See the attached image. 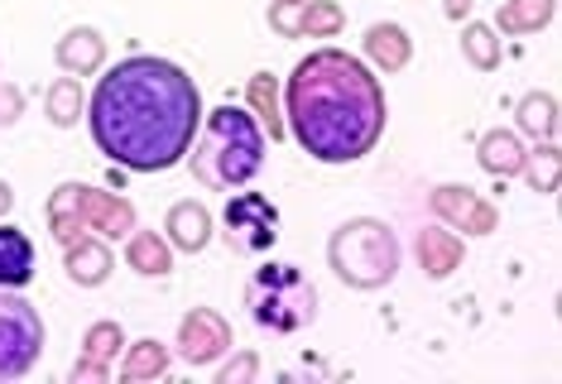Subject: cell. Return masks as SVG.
Instances as JSON below:
<instances>
[{
	"mask_svg": "<svg viewBox=\"0 0 562 384\" xmlns=\"http://www.w3.org/2000/svg\"><path fill=\"white\" fill-rule=\"evenodd\" d=\"M92 139L101 154L135 173L183 163L202 125L198 82L169 58H125L92 92Z\"/></svg>",
	"mask_w": 562,
	"mask_h": 384,
	"instance_id": "cell-1",
	"label": "cell"
},
{
	"mask_svg": "<svg viewBox=\"0 0 562 384\" xmlns=\"http://www.w3.org/2000/svg\"><path fill=\"white\" fill-rule=\"evenodd\" d=\"M289 125L317 163H356L385 135V92L361 58L317 48L289 77Z\"/></svg>",
	"mask_w": 562,
	"mask_h": 384,
	"instance_id": "cell-2",
	"label": "cell"
},
{
	"mask_svg": "<svg viewBox=\"0 0 562 384\" xmlns=\"http://www.w3.org/2000/svg\"><path fill=\"white\" fill-rule=\"evenodd\" d=\"M193 178L212 192H232V188H246L265 163V131L255 125L250 111L240 106H216L202 125V135L193 139Z\"/></svg>",
	"mask_w": 562,
	"mask_h": 384,
	"instance_id": "cell-3",
	"label": "cell"
},
{
	"mask_svg": "<svg viewBox=\"0 0 562 384\" xmlns=\"http://www.w3.org/2000/svg\"><path fill=\"white\" fill-rule=\"evenodd\" d=\"M246 307H250V323L260 331L293 337V331H303V327L317 323V289H313V279L303 274L299 264L270 260V264H260L250 274Z\"/></svg>",
	"mask_w": 562,
	"mask_h": 384,
	"instance_id": "cell-4",
	"label": "cell"
},
{
	"mask_svg": "<svg viewBox=\"0 0 562 384\" xmlns=\"http://www.w3.org/2000/svg\"><path fill=\"white\" fill-rule=\"evenodd\" d=\"M327 264L351 289H385L394 279V269H400V240L375 216H356V222H347L331 236Z\"/></svg>",
	"mask_w": 562,
	"mask_h": 384,
	"instance_id": "cell-5",
	"label": "cell"
},
{
	"mask_svg": "<svg viewBox=\"0 0 562 384\" xmlns=\"http://www.w3.org/2000/svg\"><path fill=\"white\" fill-rule=\"evenodd\" d=\"M44 355V323L40 307L0 289V380H20Z\"/></svg>",
	"mask_w": 562,
	"mask_h": 384,
	"instance_id": "cell-6",
	"label": "cell"
},
{
	"mask_svg": "<svg viewBox=\"0 0 562 384\" xmlns=\"http://www.w3.org/2000/svg\"><path fill=\"white\" fill-rule=\"evenodd\" d=\"M222 236L236 255H260L279 236V207L265 192H236L222 212Z\"/></svg>",
	"mask_w": 562,
	"mask_h": 384,
	"instance_id": "cell-7",
	"label": "cell"
},
{
	"mask_svg": "<svg viewBox=\"0 0 562 384\" xmlns=\"http://www.w3.org/2000/svg\"><path fill=\"white\" fill-rule=\"evenodd\" d=\"M222 351H232V327L212 313V307H193V313L178 323V355L188 365H207Z\"/></svg>",
	"mask_w": 562,
	"mask_h": 384,
	"instance_id": "cell-8",
	"label": "cell"
},
{
	"mask_svg": "<svg viewBox=\"0 0 562 384\" xmlns=\"http://www.w3.org/2000/svg\"><path fill=\"white\" fill-rule=\"evenodd\" d=\"M428 202H432V212H438L447 226H462V230H471V236H491L495 222H501V212H495L491 202H481L471 188H457V183L432 188Z\"/></svg>",
	"mask_w": 562,
	"mask_h": 384,
	"instance_id": "cell-9",
	"label": "cell"
},
{
	"mask_svg": "<svg viewBox=\"0 0 562 384\" xmlns=\"http://www.w3.org/2000/svg\"><path fill=\"white\" fill-rule=\"evenodd\" d=\"M78 212H82L87 230H101V236H131L135 230L131 202L111 197V192H101V188H82L78 183Z\"/></svg>",
	"mask_w": 562,
	"mask_h": 384,
	"instance_id": "cell-10",
	"label": "cell"
},
{
	"mask_svg": "<svg viewBox=\"0 0 562 384\" xmlns=\"http://www.w3.org/2000/svg\"><path fill=\"white\" fill-rule=\"evenodd\" d=\"M164 230H169V240L178 250L198 255V250H207V240H212V212L202 207V202H173Z\"/></svg>",
	"mask_w": 562,
	"mask_h": 384,
	"instance_id": "cell-11",
	"label": "cell"
},
{
	"mask_svg": "<svg viewBox=\"0 0 562 384\" xmlns=\"http://www.w3.org/2000/svg\"><path fill=\"white\" fill-rule=\"evenodd\" d=\"M462 240L447 226H424L418 230V264H424L428 279H447L452 269H462Z\"/></svg>",
	"mask_w": 562,
	"mask_h": 384,
	"instance_id": "cell-12",
	"label": "cell"
},
{
	"mask_svg": "<svg viewBox=\"0 0 562 384\" xmlns=\"http://www.w3.org/2000/svg\"><path fill=\"white\" fill-rule=\"evenodd\" d=\"M34 279V240L20 226H0V289H24Z\"/></svg>",
	"mask_w": 562,
	"mask_h": 384,
	"instance_id": "cell-13",
	"label": "cell"
},
{
	"mask_svg": "<svg viewBox=\"0 0 562 384\" xmlns=\"http://www.w3.org/2000/svg\"><path fill=\"white\" fill-rule=\"evenodd\" d=\"M101 58H106V38L97 30H68L58 38V68L72 72V77H87L101 68Z\"/></svg>",
	"mask_w": 562,
	"mask_h": 384,
	"instance_id": "cell-14",
	"label": "cell"
},
{
	"mask_svg": "<svg viewBox=\"0 0 562 384\" xmlns=\"http://www.w3.org/2000/svg\"><path fill=\"white\" fill-rule=\"evenodd\" d=\"M408 54H414V44H408V34L400 24H370L366 30V58L375 63V68L400 72V68H408Z\"/></svg>",
	"mask_w": 562,
	"mask_h": 384,
	"instance_id": "cell-15",
	"label": "cell"
},
{
	"mask_svg": "<svg viewBox=\"0 0 562 384\" xmlns=\"http://www.w3.org/2000/svg\"><path fill=\"white\" fill-rule=\"evenodd\" d=\"M106 274H111V250L101 246V240H72L68 246V279L72 284H82V289H97V284H106Z\"/></svg>",
	"mask_w": 562,
	"mask_h": 384,
	"instance_id": "cell-16",
	"label": "cell"
},
{
	"mask_svg": "<svg viewBox=\"0 0 562 384\" xmlns=\"http://www.w3.org/2000/svg\"><path fill=\"white\" fill-rule=\"evenodd\" d=\"M125 260H131L135 274L145 279H164L173 269V255H169V240H159L155 230H131V246H125Z\"/></svg>",
	"mask_w": 562,
	"mask_h": 384,
	"instance_id": "cell-17",
	"label": "cell"
},
{
	"mask_svg": "<svg viewBox=\"0 0 562 384\" xmlns=\"http://www.w3.org/2000/svg\"><path fill=\"white\" fill-rule=\"evenodd\" d=\"M481 169H485V173H495V178H515V173L524 169V149H519V139L509 135V131L481 135Z\"/></svg>",
	"mask_w": 562,
	"mask_h": 384,
	"instance_id": "cell-18",
	"label": "cell"
},
{
	"mask_svg": "<svg viewBox=\"0 0 562 384\" xmlns=\"http://www.w3.org/2000/svg\"><path fill=\"white\" fill-rule=\"evenodd\" d=\"M519 131L533 135L539 145H553V135H558V101L548 92H529L519 101Z\"/></svg>",
	"mask_w": 562,
	"mask_h": 384,
	"instance_id": "cell-19",
	"label": "cell"
},
{
	"mask_svg": "<svg viewBox=\"0 0 562 384\" xmlns=\"http://www.w3.org/2000/svg\"><path fill=\"white\" fill-rule=\"evenodd\" d=\"M553 20V0H509V5L495 15V30L501 34H533Z\"/></svg>",
	"mask_w": 562,
	"mask_h": 384,
	"instance_id": "cell-20",
	"label": "cell"
},
{
	"mask_svg": "<svg viewBox=\"0 0 562 384\" xmlns=\"http://www.w3.org/2000/svg\"><path fill=\"white\" fill-rule=\"evenodd\" d=\"M48 226H54V236L63 240V246H72V240L87 230L82 212H78V183H63L54 192V202H48Z\"/></svg>",
	"mask_w": 562,
	"mask_h": 384,
	"instance_id": "cell-21",
	"label": "cell"
},
{
	"mask_svg": "<svg viewBox=\"0 0 562 384\" xmlns=\"http://www.w3.org/2000/svg\"><path fill=\"white\" fill-rule=\"evenodd\" d=\"M164 370H169V351H164L155 337H145V341L131 346V355H125V365H121V380H125V384H135V380H159Z\"/></svg>",
	"mask_w": 562,
	"mask_h": 384,
	"instance_id": "cell-22",
	"label": "cell"
},
{
	"mask_svg": "<svg viewBox=\"0 0 562 384\" xmlns=\"http://www.w3.org/2000/svg\"><path fill=\"white\" fill-rule=\"evenodd\" d=\"M462 54L471 58V68L491 72V68H501V38H495L491 24H467L462 30Z\"/></svg>",
	"mask_w": 562,
	"mask_h": 384,
	"instance_id": "cell-23",
	"label": "cell"
},
{
	"mask_svg": "<svg viewBox=\"0 0 562 384\" xmlns=\"http://www.w3.org/2000/svg\"><path fill=\"white\" fill-rule=\"evenodd\" d=\"M78 115H82L78 77H58V82L48 87V121H54V125H78Z\"/></svg>",
	"mask_w": 562,
	"mask_h": 384,
	"instance_id": "cell-24",
	"label": "cell"
},
{
	"mask_svg": "<svg viewBox=\"0 0 562 384\" xmlns=\"http://www.w3.org/2000/svg\"><path fill=\"white\" fill-rule=\"evenodd\" d=\"M246 92H250L255 115L270 125V139H284V121H279V101H274V77H270V72H255Z\"/></svg>",
	"mask_w": 562,
	"mask_h": 384,
	"instance_id": "cell-25",
	"label": "cell"
},
{
	"mask_svg": "<svg viewBox=\"0 0 562 384\" xmlns=\"http://www.w3.org/2000/svg\"><path fill=\"white\" fill-rule=\"evenodd\" d=\"M519 173H529L533 192H553V188H558V149L543 145V149L524 154V169H519Z\"/></svg>",
	"mask_w": 562,
	"mask_h": 384,
	"instance_id": "cell-26",
	"label": "cell"
},
{
	"mask_svg": "<svg viewBox=\"0 0 562 384\" xmlns=\"http://www.w3.org/2000/svg\"><path fill=\"white\" fill-rule=\"evenodd\" d=\"M87 361L92 365H106V361H116V351L125 346V337H121V327L116 323H97L92 331H87Z\"/></svg>",
	"mask_w": 562,
	"mask_h": 384,
	"instance_id": "cell-27",
	"label": "cell"
},
{
	"mask_svg": "<svg viewBox=\"0 0 562 384\" xmlns=\"http://www.w3.org/2000/svg\"><path fill=\"white\" fill-rule=\"evenodd\" d=\"M341 30V10L331 5V0H308V10H303V34L308 38H327Z\"/></svg>",
	"mask_w": 562,
	"mask_h": 384,
	"instance_id": "cell-28",
	"label": "cell"
},
{
	"mask_svg": "<svg viewBox=\"0 0 562 384\" xmlns=\"http://www.w3.org/2000/svg\"><path fill=\"white\" fill-rule=\"evenodd\" d=\"M303 10H308V0H274L270 5V30H279L284 38H299L303 34Z\"/></svg>",
	"mask_w": 562,
	"mask_h": 384,
	"instance_id": "cell-29",
	"label": "cell"
},
{
	"mask_svg": "<svg viewBox=\"0 0 562 384\" xmlns=\"http://www.w3.org/2000/svg\"><path fill=\"white\" fill-rule=\"evenodd\" d=\"M255 370H260V361H255V355L246 351V355H236V361L226 365L222 375H216V384H240V380H255Z\"/></svg>",
	"mask_w": 562,
	"mask_h": 384,
	"instance_id": "cell-30",
	"label": "cell"
},
{
	"mask_svg": "<svg viewBox=\"0 0 562 384\" xmlns=\"http://www.w3.org/2000/svg\"><path fill=\"white\" fill-rule=\"evenodd\" d=\"M15 121H20V92L0 87V125H15Z\"/></svg>",
	"mask_w": 562,
	"mask_h": 384,
	"instance_id": "cell-31",
	"label": "cell"
},
{
	"mask_svg": "<svg viewBox=\"0 0 562 384\" xmlns=\"http://www.w3.org/2000/svg\"><path fill=\"white\" fill-rule=\"evenodd\" d=\"M72 380H106V365L82 361V365H72Z\"/></svg>",
	"mask_w": 562,
	"mask_h": 384,
	"instance_id": "cell-32",
	"label": "cell"
},
{
	"mask_svg": "<svg viewBox=\"0 0 562 384\" xmlns=\"http://www.w3.org/2000/svg\"><path fill=\"white\" fill-rule=\"evenodd\" d=\"M471 5H476V0H442L447 20H462V15H471Z\"/></svg>",
	"mask_w": 562,
	"mask_h": 384,
	"instance_id": "cell-33",
	"label": "cell"
},
{
	"mask_svg": "<svg viewBox=\"0 0 562 384\" xmlns=\"http://www.w3.org/2000/svg\"><path fill=\"white\" fill-rule=\"evenodd\" d=\"M10 202H15V192H10V183H0V216L10 212Z\"/></svg>",
	"mask_w": 562,
	"mask_h": 384,
	"instance_id": "cell-34",
	"label": "cell"
}]
</instances>
